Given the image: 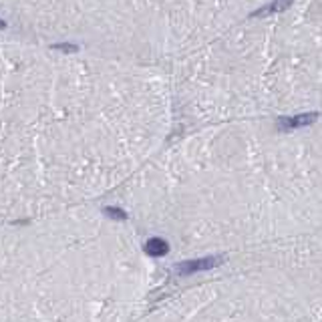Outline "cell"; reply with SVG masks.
<instances>
[{
	"label": "cell",
	"mask_w": 322,
	"mask_h": 322,
	"mask_svg": "<svg viewBox=\"0 0 322 322\" xmlns=\"http://www.w3.org/2000/svg\"><path fill=\"white\" fill-rule=\"evenodd\" d=\"M224 262V256H207V258H199V260H187L183 264H179L175 268V272L179 276H191L195 272H203V270H211Z\"/></svg>",
	"instance_id": "6da1fadb"
},
{
	"label": "cell",
	"mask_w": 322,
	"mask_h": 322,
	"mask_svg": "<svg viewBox=\"0 0 322 322\" xmlns=\"http://www.w3.org/2000/svg\"><path fill=\"white\" fill-rule=\"evenodd\" d=\"M316 119H318L316 113H302V115H296V117H282L278 123H280L282 129H298V127L312 125Z\"/></svg>",
	"instance_id": "7a4b0ae2"
},
{
	"label": "cell",
	"mask_w": 322,
	"mask_h": 322,
	"mask_svg": "<svg viewBox=\"0 0 322 322\" xmlns=\"http://www.w3.org/2000/svg\"><path fill=\"white\" fill-rule=\"evenodd\" d=\"M290 6H292V0H272V2H268L266 6L252 12V16H270V14H276V12H284Z\"/></svg>",
	"instance_id": "3957f363"
},
{
	"label": "cell",
	"mask_w": 322,
	"mask_h": 322,
	"mask_svg": "<svg viewBox=\"0 0 322 322\" xmlns=\"http://www.w3.org/2000/svg\"><path fill=\"white\" fill-rule=\"evenodd\" d=\"M145 252L153 258H159V256H165L169 252V246L165 240H161V238H151L147 244H145Z\"/></svg>",
	"instance_id": "277c9868"
},
{
	"label": "cell",
	"mask_w": 322,
	"mask_h": 322,
	"mask_svg": "<svg viewBox=\"0 0 322 322\" xmlns=\"http://www.w3.org/2000/svg\"><path fill=\"white\" fill-rule=\"evenodd\" d=\"M105 213H107L109 218H113V220H125V218H127V213H125L123 209H119V207H107Z\"/></svg>",
	"instance_id": "5b68a950"
},
{
	"label": "cell",
	"mask_w": 322,
	"mask_h": 322,
	"mask_svg": "<svg viewBox=\"0 0 322 322\" xmlns=\"http://www.w3.org/2000/svg\"><path fill=\"white\" fill-rule=\"evenodd\" d=\"M59 48H63V50H67V52H75V50H77V46H69V44H59Z\"/></svg>",
	"instance_id": "8992f818"
},
{
	"label": "cell",
	"mask_w": 322,
	"mask_h": 322,
	"mask_svg": "<svg viewBox=\"0 0 322 322\" xmlns=\"http://www.w3.org/2000/svg\"><path fill=\"white\" fill-rule=\"evenodd\" d=\"M4 26H6V22H4V20H0V28H4Z\"/></svg>",
	"instance_id": "52a82bcc"
}]
</instances>
